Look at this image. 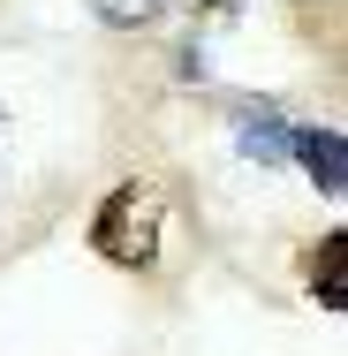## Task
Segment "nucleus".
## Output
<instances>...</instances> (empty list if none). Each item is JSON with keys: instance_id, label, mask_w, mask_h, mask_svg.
Listing matches in <instances>:
<instances>
[{"instance_id": "1", "label": "nucleus", "mask_w": 348, "mask_h": 356, "mask_svg": "<svg viewBox=\"0 0 348 356\" xmlns=\"http://www.w3.org/2000/svg\"><path fill=\"white\" fill-rule=\"evenodd\" d=\"M159 227H167V197H159V182H114L106 190V205L91 213V250L106 258V266H159Z\"/></svg>"}, {"instance_id": "2", "label": "nucleus", "mask_w": 348, "mask_h": 356, "mask_svg": "<svg viewBox=\"0 0 348 356\" xmlns=\"http://www.w3.org/2000/svg\"><path fill=\"white\" fill-rule=\"evenodd\" d=\"M288 159H303V175L318 182V197H341L348 190V152L333 129H288Z\"/></svg>"}, {"instance_id": "3", "label": "nucleus", "mask_w": 348, "mask_h": 356, "mask_svg": "<svg viewBox=\"0 0 348 356\" xmlns=\"http://www.w3.org/2000/svg\"><path fill=\"white\" fill-rule=\"evenodd\" d=\"M303 281L326 311H348V235H318V250L303 258Z\"/></svg>"}, {"instance_id": "4", "label": "nucleus", "mask_w": 348, "mask_h": 356, "mask_svg": "<svg viewBox=\"0 0 348 356\" xmlns=\"http://www.w3.org/2000/svg\"><path fill=\"white\" fill-rule=\"evenodd\" d=\"M288 129H295V122H280L273 106H242V129H235V144H242L258 167H280V159H288Z\"/></svg>"}, {"instance_id": "5", "label": "nucleus", "mask_w": 348, "mask_h": 356, "mask_svg": "<svg viewBox=\"0 0 348 356\" xmlns=\"http://www.w3.org/2000/svg\"><path fill=\"white\" fill-rule=\"evenodd\" d=\"M99 8V23H114V31H144V23H159L174 0H91Z\"/></svg>"}]
</instances>
